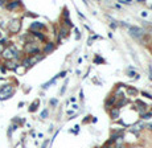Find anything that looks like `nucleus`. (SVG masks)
<instances>
[{"instance_id": "f257e3e1", "label": "nucleus", "mask_w": 152, "mask_h": 148, "mask_svg": "<svg viewBox=\"0 0 152 148\" xmlns=\"http://www.w3.org/2000/svg\"><path fill=\"white\" fill-rule=\"evenodd\" d=\"M15 94V89L11 86V85H4L3 87H0V99H8L12 95Z\"/></svg>"}, {"instance_id": "f03ea898", "label": "nucleus", "mask_w": 152, "mask_h": 148, "mask_svg": "<svg viewBox=\"0 0 152 148\" xmlns=\"http://www.w3.org/2000/svg\"><path fill=\"white\" fill-rule=\"evenodd\" d=\"M17 54H19V53H17V50L15 49L13 46H8V48H6V49L1 50V56H3L7 61H11L12 58L17 57Z\"/></svg>"}, {"instance_id": "7ed1b4c3", "label": "nucleus", "mask_w": 152, "mask_h": 148, "mask_svg": "<svg viewBox=\"0 0 152 148\" xmlns=\"http://www.w3.org/2000/svg\"><path fill=\"white\" fill-rule=\"evenodd\" d=\"M24 50H25V53H28V54L36 56L38 52H40V48H38V45L36 44V42H28V44L25 45Z\"/></svg>"}, {"instance_id": "20e7f679", "label": "nucleus", "mask_w": 152, "mask_h": 148, "mask_svg": "<svg viewBox=\"0 0 152 148\" xmlns=\"http://www.w3.org/2000/svg\"><path fill=\"white\" fill-rule=\"evenodd\" d=\"M43 58H44V56H32V57H29V58H25V60L23 61V66H25V68H31V66H33L36 62L41 61Z\"/></svg>"}, {"instance_id": "39448f33", "label": "nucleus", "mask_w": 152, "mask_h": 148, "mask_svg": "<svg viewBox=\"0 0 152 148\" xmlns=\"http://www.w3.org/2000/svg\"><path fill=\"white\" fill-rule=\"evenodd\" d=\"M20 28H21V21L17 20V18L12 20L8 25V31L11 32V33H17V32L20 31Z\"/></svg>"}, {"instance_id": "423d86ee", "label": "nucleus", "mask_w": 152, "mask_h": 148, "mask_svg": "<svg viewBox=\"0 0 152 148\" xmlns=\"http://www.w3.org/2000/svg\"><path fill=\"white\" fill-rule=\"evenodd\" d=\"M128 29H130L131 36L136 37V38H140V37L144 34V31H143V29H141V28H138V26H128Z\"/></svg>"}, {"instance_id": "0eeeda50", "label": "nucleus", "mask_w": 152, "mask_h": 148, "mask_svg": "<svg viewBox=\"0 0 152 148\" xmlns=\"http://www.w3.org/2000/svg\"><path fill=\"white\" fill-rule=\"evenodd\" d=\"M136 105L140 106V107H136V110H138L139 112H140L141 115H143L144 111L147 110V105H146V103H143V102H140V100H136Z\"/></svg>"}, {"instance_id": "6e6552de", "label": "nucleus", "mask_w": 152, "mask_h": 148, "mask_svg": "<svg viewBox=\"0 0 152 148\" xmlns=\"http://www.w3.org/2000/svg\"><path fill=\"white\" fill-rule=\"evenodd\" d=\"M119 114H120V111H119L118 107H114L111 111H110V116H111L112 119H118L119 118Z\"/></svg>"}, {"instance_id": "1a4fd4ad", "label": "nucleus", "mask_w": 152, "mask_h": 148, "mask_svg": "<svg viewBox=\"0 0 152 148\" xmlns=\"http://www.w3.org/2000/svg\"><path fill=\"white\" fill-rule=\"evenodd\" d=\"M53 49H54V44L53 42H49V44H46L45 49H44V53H45V54H49L50 52H53Z\"/></svg>"}, {"instance_id": "9d476101", "label": "nucleus", "mask_w": 152, "mask_h": 148, "mask_svg": "<svg viewBox=\"0 0 152 148\" xmlns=\"http://www.w3.org/2000/svg\"><path fill=\"white\" fill-rule=\"evenodd\" d=\"M60 33H61V34H60V38L58 40H61V38H64V37H66L67 34H69V29L65 28V26H62V28L60 29Z\"/></svg>"}, {"instance_id": "9b49d317", "label": "nucleus", "mask_w": 152, "mask_h": 148, "mask_svg": "<svg viewBox=\"0 0 152 148\" xmlns=\"http://www.w3.org/2000/svg\"><path fill=\"white\" fill-rule=\"evenodd\" d=\"M44 28V24L41 23H33L31 25V31H35V29H43Z\"/></svg>"}, {"instance_id": "f8f14e48", "label": "nucleus", "mask_w": 152, "mask_h": 148, "mask_svg": "<svg viewBox=\"0 0 152 148\" xmlns=\"http://www.w3.org/2000/svg\"><path fill=\"white\" fill-rule=\"evenodd\" d=\"M38 105H40V100H38V99L35 100V102L31 105V107H29V111H31V112H33V111L37 110V106H38Z\"/></svg>"}, {"instance_id": "ddd939ff", "label": "nucleus", "mask_w": 152, "mask_h": 148, "mask_svg": "<svg viewBox=\"0 0 152 148\" xmlns=\"http://www.w3.org/2000/svg\"><path fill=\"white\" fill-rule=\"evenodd\" d=\"M20 5V1H13V3H8L7 4V8L8 9H15V8H17Z\"/></svg>"}, {"instance_id": "4468645a", "label": "nucleus", "mask_w": 152, "mask_h": 148, "mask_svg": "<svg viewBox=\"0 0 152 148\" xmlns=\"http://www.w3.org/2000/svg\"><path fill=\"white\" fill-rule=\"evenodd\" d=\"M6 66H7V69H17L16 62H13V61H8V62L6 63Z\"/></svg>"}, {"instance_id": "2eb2a0df", "label": "nucleus", "mask_w": 152, "mask_h": 148, "mask_svg": "<svg viewBox=\"0 0 152 148\" xmlns=\"http://www.w3.org/2000/svg\"><path fill=\"white\" fill-rule=\"evenodd\" d=\"M33 36H36L37 38H40V40H45V36H43L40 32H33Z\"/></svg>"}, {"instance_id": "dca6fc26", "label": "nucleus", "mask_w": 152, "mask_h": 148, "mask_svg": "<svg viewBox=\"0 0 152 148\" xmlns=\"http://www.w3.org/2000/svg\"><path fill=\"white\" fill-rule=\"evenodd\" d=\"M114 103H115V98H111V99H109L106 102V107H110V106L114 105Z\"/></svg>"}, {"instance_id": "f3484780", "label": "nucleus", "mask_w": 152, "mask_h": 148, "mask_svg": "<svg viewBox=\"0 0 152 148\" xmlns=\"http://www.w3.org/2000/svg\"><path fill=\"white\" fill-rule=\"evenodd\" d=\"M151 116H152L151 112H146V114H143V115H141V118H143V119H149Z\"/></svg>"}, {"instance_id": "a211bd4d", "label": "nucleus", "mask_w": 152, "mask_h": 148, "mask_svg": "<svg viewBox=\"0 0 152 148\" xmlns=\"http://www.w3.org/2000/svg\"><path fill=\"white\" fill-rule=\"evenodd\" d=\"M128 92H130V94H134V95H135L138 91H136V89H132V87H128Z\"/></svg>"}, {"instance_id": "6ab92c4d", "label": "nucleus", "mask_w": 152, "mask_h": 148, "mask_svg": "<svg viewBox=\"0 0 152 148\" xmlns=\"http://www.w3.org/2000/svg\"><path fill=\"white\" fill-rule=\"evenodd\" d=\"M46 116H48V110H44L43 112H41V118H43V119H45Z\"/></svg>"}, {"instance_id": "aec40b11", "label": "nucleus", "mask_w": 152, "mask_h": 148, "mask_svg": "<svg viewBox=\"0 0 152 148\" xmlns=\"http://www.w3.org/2000/svg\"><path fill=\"white\" fill-rule=\"evenodd\" d=\"M66 85H67V81H65L64 86H62V89H61V94H64V92H65V90H66Z\"/></svg>"}, {"instance_id": "412c9836", "label": "nucleus", "mask_w": 152, "mask_h": 148, "mask_svg": "<svg viewBox=\"0 0 152 148\" xmlns=\"http://www.w3.org/2000/svg\"><path fill=\"white\" fill-rule=\"evenodd\" d=\"M119 3L120 4H130L131 0H119Z\"/></svg>"}, {"instance_id": "4be33fe9", "label": "nucleus", "mask_w": 152, "mask_h": 148, "mask_svg": "<svg viewBox=\"0 0 152 148\" xmlns=\"http://www.w3.org/2000/svg\"><path fill=\"white\" fill-rule=\"evenodd\" d=\"M65 24H66V25H67V26H73L72 21H70V20H67V18H66V20H65Z\"/></svg>"}, {"instance_id": "5701e85b", "label": "nucleus", "mask_w": 152, "mask_h": 148, "mask_svg": "<svg viewBox=\"0 0 152 148\" xmlns=\"http://www.w3.org/2000/svg\"><path fill=\"white\" fill-rule=\"evenodd\" d=\"M143 95H144V97H147V98H149V99H152V95L148 94V92H144V91H143Z\"/></svg>"}, {"instance_id": "b1692460", "label": "nucleus", "mask_w": 152, "mask_h": 148, "mask_svg": "<svg viewBox=\"0 0 152 148\" xmlns=\"http://www.w3.org/2000/svg\"><path fill=\"white\" fill-rule=\"evenodd\" d=\"M66 75V71H61V73L58 74V77H65Z\"/></svg>"}, {"instance_id": "393cba45", "label": "nucleus", "mask_w": 152, "mask_h": 148, "mask_svg": "<svg viewBox=\"0 0 152 148\" xmlns=\"http://www.w3.org/2000/svg\"><path fill=\"white\" fill-rule=\"evenodd\" d=\"M95 62H103V60H101L99 57H97V58H95Z\"/></svg>"}, {"instance_id": "a878e982", "label": "nucleus", "mask_w": 152, "mask_h": 148, "mask_svg": "<svg viewBox=\"0 0 152 148\" xmlns=\"http://www.w3.org/2000/svg\"><path fill=\"white\" fill-rule=\"evenodd\" d=\"M46 145H48V142L44 143V144H43V148H46Z\"/></svg>"}, {"instance_id": "bb28decb", "label": "nucleus", "mask_w": 152, "mask_h": 148, "mask_svg": "<svg viewBox=\"0 0 152 148\" xmlns=\"http://www.w3.org/2000/svg\"><path fill=\"white\" fill-rule=\"evenodd\" d=\"M147 127H148L149 130H152V123H151V124H147Z\"/></svg>"}, {"instance_id": "cd10ccee", "label": "nucleus", "mask_w": 152, "mask_h": 148, "mask_svg": "<svg viewBox=\"0 0 152 148\" xmlns=\"http://www.w3.org/2000/svg\"><path fill=\"white\" fill-rule=\"evenodd\" d=\"M0 5H4V1H3V0H0Z\"/></svg>"}, {"instance_id": "c85d7f7f", "label": "nucleus", "mask_w": 152, "mask_h": 148, "mask_svg": "<svg viewBox=\"0 0 152 148\" xmlns=\"http://www.w3.org/2000/svg\"><path fill=\"white\" fill-rule=\"evenodd\" d=\"M134 148H141V147H134Z\"/></svg>"}, {"instance_id": "c756f323", "label": "nucleus", "mask_w": 152, "mask_h": 148, "mask_svg": "<svg viewBox=\"0 0 152 148\" xmlns=\"http://www.w3.org/2000/svg\"><path fill=\"white\" fill-rule=\"evenodd\" d=\"M0 37H1V33H0Z\"/></svg>"}]
</instances>
